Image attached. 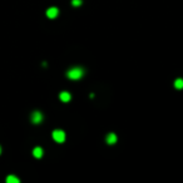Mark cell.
<instances>
[{"instance_id":"obj_1","label":"cell","mask_w":183,"mask_h":183,"mask_svg":"<svg viewBox=\"0 0 183 183\" xmlns=\"http://www.w3.org/2000/svg\"><path fill=\"white\" fill-rule=\"evenodd\" d=\"M83 74H84V70L82 68H73V69L68 72V78L73 79V80H78V79L83 77Z\"/></svg>"},{"instance_id":"obj_2","label":"cell","mask_w":183,"mask_h":183,"mask_svg":"<svg viewBox=\"0 0 183 183\" xmlns=\"http://www.w3.org/2000/svg\"><path fill=\"white\" fill-rule=\"evenodd\" d=\"M53 139L58 143H63L64 140H65V133H64V131L55 129V131L53 132Z\"/></svg>"},{"instance_id":"obj_3","label":"cell","mask_w":183,"mask_h":183,"mask_svg":"<svg viewBox=\"0 0 183 183\" xmlns=\"http://www.w3.org/2000/svg\"><path fill=\"white\" fill-rule=\"evenodd\" d=\"M43 120V114H41L40 112H34V113H32V122L34 124H39L40 122Z\"/></svg>"},{"instance_id":"obj_4","label":"cell","mask_w":183,"mask_h":183,"mask_svg":"<svg viewBox=\"0 0 183 183\" xmlns=\"http://www.w3.org/2000/svg\"><path fill=\"white\" fill-rule=\"evenodd\" d=\"M58 13H59L58 8L52 6V8H49V9L47 10V17H48V18H50V19H54V18H56Z\"/></svg>"},{"instance_id":"obj_5","label":"cell","mask_w":183,"mask_h":183,"mask_svg":"<svg viewBox=\"0 0 183 183\" xmlns=\"http://www.w3.org/2000/svg\"><path fill=\"white\" fill-rule=\"evenodd\" d=\"M59 98H60V100H62V102L67 103V102H69L72 99V95H70V93H68V92H62L60 95H59Z\"/></svg>"},{"instance_id":"obj_6","label":"cell","mask_w":183,"mask_h":183,"mask_svg":"<svg viewBox=\"0 0 183 183\" xmlns=\"http://www.w3.org/2000/svg\"><path fill=\"white\" fill-rule=\"evenodd\" d=\"M107 143H108V144L117 143V136H116V133H109V134L107 136Z\"/></svg>"},{"instance_id":"obj_7","label":"cell","mask_w":183,"mask_h":183,"mask_svg":"<svg viewBox=\"0 0 183 183\" xmlns=\"http://www.w3.org/2000/svg\"><path fill=\"white\" fill-rule=\"evenodd\" d=\"M43 153H44V152H43V149H41L40 147H36V148H34V149H33V155L35 158H41V157H43Z\"/></svg>"},{"instance_id":"obj_8","label":"cell","mask_w":183,"mask_h":183,"mask_svg":"<svg viewBox=\"0 0 183 183\" xmlns=\"http://www.w3.org/2000/svg\"><path fill=\"white\" fill-rule=\"evenodd\" d=\"M174 87H176L177 89H182L183 88V79H177L176 82H174Z\"/></svg>"},{"instance_id":"obj_9","label":"cell","mask_w":183,"mask_h":183,"mask_svg":"<svg viewBox=\"0 0 183 183\" xmlns=\"http://www.w3.org/2000/svg\"><path fill=\"white\" fill-rule=\"evenodd\" d=\"M6 182L8 183H19V178H17L15 176H9L6 178Z\"/></svg>"},{"instance_id":"obj_10","label":"cell","mask_w":183,"mask_h":183,"mask_svg":"<svg viewBox=\"0 0 183 183\" xmlns=\"http://www.w3.org/2000/svg\"><path fill=\"white\" fill-rule=\"evenodd\" d=\"M72 5H73V6L82 5V0H72Z\"/></svg>"},{"instance_id":"obj_11","label":"cell","mask_w":183,"mask_h":183,"mask_svg":"<svg viewBox=\"0 0 183 183\" xmlns=\"http://www.w3.org/2000/svg\"><path fill=\"white\" fill-rule=\"evenodd\" d=\"M0 153H1V148H0Z\"/></svg>"}]
</instances>
